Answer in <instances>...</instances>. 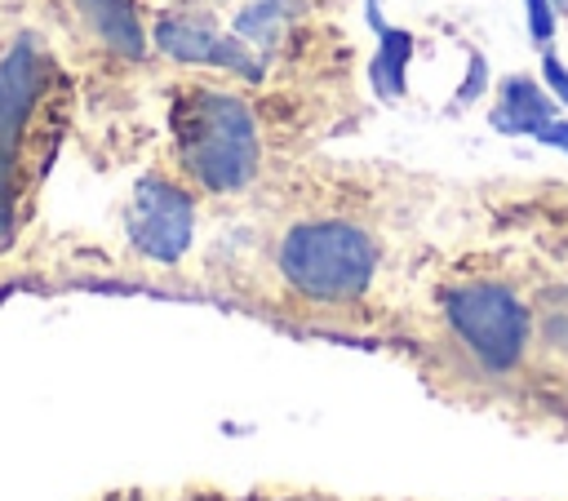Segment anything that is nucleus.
<instances>
[{
	"instance_id": "9b49d317",
	"label": "nucleus",
	"mask_w": 568,
	"mask_h": 501,
	"mask_svg": "<svg viewBox=\"0 0 568 501\" xmlns=\"http://www.w3.org/2000/svg\"><path fill=\"white\" fill-rule=\"evenodd\" d=\"M524 18H528V40L537 49H550L555 31H559V4L555 0H524Z\"/></svg>"
},
{
	"instance_id": "f8f14e48",
	"label": "nucleus",
	"mask_w": 568,
	"mask_h": 501,
	"mask_svg": "<svg viewBox=\"0 0 568 501\" xmlns=\"http://www.w3.org/2000/svg\"><path fill=\"white\" fill-rule=\"evenodd\" d=\"M488 93V62H484V53H475L470 49V71H466V80L457 84V93H453V106H470L475 98H484Z\"/></svg>"
},
{
	"instance_id": "1a4fd4ad",
	"label": "nucleus",
	"mask_w": 568,
	"mask_h": 501,
	"mask_svg": "<svg viewBox=\"0 0 568 501\" xmlns=\"http://www.w3.org/2000/svg\"><path fill=\"white\" fill-rule=\"evenodd\" d=\"M297 13H302V0H244L235 22H231V31L240 40H248L253 49H266V44H275L284 35V27Z\"/></svg>"
},
{
	"instance_id": "7ed1b4c3",
	"label": "nucleus",
	"mask_w": 568,
	"mask_h": 501,
	"mask_svg": "<svg viewBox=\"0 0 568 501\" xmlns=\"http://www.w3.org/2000/svg\"><path fill=\"white\" fill-rule=\"evenodd\" d=\"M444 324L488 372H510L532 341V306L501 279H462L444 288Z\"/></svg>"
},
{
	"instance_id": "423d86ee",
	"label": "nucleus",
	"mask_w": 568,
	"mask_h": 501,
	"mask_svg": "<svg viewBox=\"0 0 568 501\" xmlns=\"http://www.w3.org/2000/svg\"><path fill=\"white\" fill-rule=\"evenodd\" d=\"M71 27L115 62H142L151 53V22L142 0H58Z\"/></svg>"
},
{
	"instance_id": "39448f33",
	"label": "nucleus",
	"mask_w": 568,
	"mask_h": 501,
	"mask_svg": "<svg viewBox=\"0 0 568 501\" xmlns=\"http://www.w3.org/2000/svg\"><path fill=\"white\" fill-rule=\"evenodd\" d=\"M151 49L178 67H213L240 80H262V58L235 31H222L209 13H160L151 22Z\"/></svg>"
},
{
	"instance_id": "9d476101",
	"label": "nucleus",
	"mask_w": 568,
	"mask_h": 501,
	"mask_svg": "<svg viewBox=\"0 0 568 501\" xmlns=\"http://www.w3.org/2000/svg\"><path fill=\"white\" fill-rule=\"evenodd\" d=\"M532 319H541V333L550 346L568 350V284H550L532 297Z\"/></svg>"
},
{
	"instance_id": "20e7f679",
	"label": "nucleus",
	"mask_w": 568,
	"mask_h": 501,
	"mask_svg": "<svg viewBox=\"0 0 568 501\" xmlns=\"http://www.w3.org/2000/svg\"><path fill=\"white\" fill-rule=\"evenodd\" d=\"M124 239L138 257L173 266L195 239V191L169 173H142L124 204Z\"/></svg>"
},
{
	"instance_id": "ddd939ff",
	"label": "nucleus",
	"mask_w": 568,
	"mask_h": 501,
	"mask_svg": "<svg viewBox=\"0 0 568 501\" xmlns=\"http://www.w3.org/2000/svg\"><path fill=\"white\" fill-rule=\"evenodd\" d=\"M541 84L550 89V98L559 102V106H568V62L555 53V49H541Z\"/></svg>"
},
{
	"instance_id": "4468645a",
	"label": "nucleus",
	"mask_w": 568,
	"mask_h": 501,
	"mask_svg": "<svg viewBox=\"0 0 568 501\" xmlns=\"http://www.w3.org/2000/svg\"><path fill=\"white\" fill-rule=\"evenodd\" d=\"M532 142H541V146H555V151H564V155H568V120H564V115H555L550 124H541V133H537Z\"/></svg>"
},
{
	"instance_id": "2eb2a0df",
	"label": "nucleus",
	"mask_w": 568,
	"mask_h": 501,
	"mask_svg": "<svg viewBox=\"0 0 568 501\" xmlns=\"http://www.w3.org/2000/svg\"><path fill=\"white\" fill-rule=\"evenodd\" d=\"M364 18H368L373 31H382V27H386V18H382V0H364Z\"/></svg>"
},
{
	"instance_id": "0eeeda50",
	"label": "nucleus",
	"mask_w": 568,
	"mask_h": 501,
	"mask_svg": "<svg viewBox=\"0 0 568 501\" xmlns=\"http://www.w3.org/2000/svg\"><path fill=\"white\" fill-rule=\"evenodd\" d=\"M559 115V102L532 71H510L497 80V102L488 111V124L506 137H537L541 124Z\"/></svg>"
},
{
	"instance_id": "f03ea898",
	"label": "nucleus",
	"mask_w": 568,
	"mask_h": 501,
	"mask_svg": "<svg viewBox=\"0 0 568 501\" xmlns=\"http://www.w3.org/2000/svg\"><path fill=\"white\" fill-rule=\"evenodd\" d=\"M377 266H382V244L355 217H337V213L297 217L275 239V270L284 288L297 293L302 301H320V306L359 301L377 279Z\"/></svg>"
},
{
	"instance_id": "f257e3e1",
	"label": "nucleus",
	"mask_w": 568,
	"mask_h": 501,
	"mask_svg": "<svg viewBox=\"0 0 568 501\" xmlns=\"http://www.w3.org/2000/svg\"><path fill=\"white\" fill-rule=\"evenodd\" d=\"M178 177L200 195H240L262 168L257 111L240 89L191 80L169 102Z\"/></svg>"
},
{
	"instance_id": "6e6552de",
	"label": "nucleus",
	"mask_w": 568,
	"mask_h": 501,
	"mask_svg": "<svg viewBox=\"0 0 568 501\" xmlns=\"http://www.w3.org/2000/svg\"><path fill=\"white\" fill-rule=\"evenodd\" d=\"M413 53H417L413 31L390 27V22L377 31V53H373V62H368V80H373V93H377L382 102H399V98H404Z\"/></svg>"
}]
</instances>
